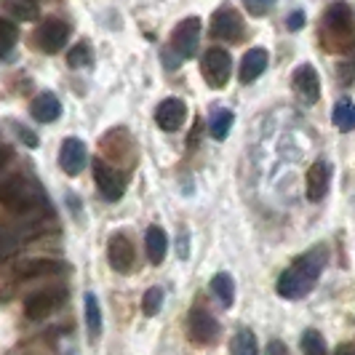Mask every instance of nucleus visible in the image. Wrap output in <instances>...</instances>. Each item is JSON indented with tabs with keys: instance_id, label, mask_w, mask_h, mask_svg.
Wrapping results in <instances>:
<instances>
[{
	"instance_id": "f257e3e1",
	"label": "nucleus",
	"mask_w": 355,
	"mask_h": 355,
	"mask_svg": "<svg viewBox=\"0 0 355 355\" xmlns=\"http://www.w3.org/2000/svg\"><path fill=\"white\" fill-rule=\"evenodd\" d=\"M0 203L8 211L24 216V219H37L40 222L43 216H51L49 198L43 196L37 182H33L30 177H21V174H14V177L0 182Z\"/></svg>"
},
{
	"instance_id": "f03ea898",
	"label": "nucleus",
	"mask_w": 355,
	"mask_h": 355,
	"mask_svg": "<svg viewBox=\"0 0 355 355\" xmlns=\"http://www.w3.org/2000/svg\"><path fill=\"white\" fill-rule=\"evenodd\" d=\"M329 262V251L326 246H315L300 259H294V265L284 270V275L278 278V294L284 300H302L310 294V288L320 278L323 267Z\"/></svg>"
},
{
	"instance_id": "7ed1b4c3",
	"label": "nucleus",
	"mask_w": 355,
	"mask_h": 355,
	"mask_svg": "<svg viewBox=\"0 0 355 355\" xmlns=\"http://www.w3.org/2000/svg\"><path fill=\"white\" fill-rule=\"evenodd\" d=\"M200 72L209 89H225L230 80L232 72V59L225 49H209L200 56Z\"/></svg>"
},
{
	"instance_id": "20e7f679",
	"label": "nucleus",
	"mask_w": 355,
	"mask_h": 355,
	"mask_svg": "<svg viewBox=\"0 0 355 355\" xmlns=\"http://www.w3.org/2000/svg\"><path fill=\"white\" fill-rule=\"evenodd\" d=\"M198 43H200V19L190 17L179 21L174 35H171V53L177 56V62L193 59L198 53Z\"/></svg>"
},
{
	"instance_id": "39448f33",
	"label": "nucleus",
	"mask_w": 355,
	"mask_h": 355,
	"mask_svg": "<svg viewBox=\"0 0 355 355\" xmlns=\"http://www.w3.org/2000/svg\"><path fill=\"white\" fill-rule=\"evenodd\" d=\"M94 179H96V190L105 200H121L125 193V177L110 166L105 158L94 160Z\"/></svg>"
},
{
	"instance_id": "423d86ee",
	"label": "nucleus",
	"mask_w": 355,
	"mask_h": 355,
	"mask_svg": "<svg viewBox=\"0 0 355 355\" xmlns=\"http://www.w3.org/2000/svg\"><path fill=\"white\" fill-rule=\"evenodd\" d=\"M187 331H190V339L196 345H214L219 339V320L214 318L209 310L203 307H193L190 315H187Z\"/></svg>"
},
{
	"instance_id": "0eeeda50",
	"label": "nucleus",
	"mask_w": 355,
	"mask_h": 355,
	"mask_svg": "<svg viewBox=\"0 0 355 355\" xmlns=\"http://www.w3.org/2000/svg\"><path fill=\"white\" fill-rule=\"evenodd\" d=\"M70 40V24L62 19H46L35 33V43L46 53H59V49H64Z\"/></svg>"
},
{
	"instance_id": "6e6552de",
	"label": "nucleus",
	"mask_w": 355,
	"mask_h": 355,
	"mask_svg": "<svg viewBox=\"0 0 355 355\" xmlns=\"http://www.w3.org/2000/svg\"><path fill=\"white\" fill-rule=\"evenodd\" d=\"M64 297H67V294H64L62 288H43V291H35V294H30V297L24 300V313H27V318H33V320L46 318V315H51L53 310L64 302Z\"/></svg>"
},
{
	"instance_id": "1a4fd4ad",
	"label": "nucleus",
	"mask_w": 355,
	"mask_h": 355,
	"mask_svg": "<svg viewBox=\"0 0 355 355\" xmlns=\"http://www.w3.org/2000/svg\"><path fill=\"white\" fill-rule=\"evenodd\" d=\"M211 35L219 37V40H230V43H238L243 37V19L235 8H219L211 19Z\"/></svg>"
},
{
	"instance_id": "9d476101",
	"label": "nucleus",
	"mask_w": 355,
	"mask_h": 355,
	"mask_svg": "<svg viewBox=\"0 0 355 355\" xmlns=\"http://www.w3.org/2000/svg\"><path fill=\"white\" fill-rule=\"evenodd\" d=\"M89 163V153H86V144L80 142L78 137H67L62 142V150H59V166L67 177H78Z\"/></svg>"
},
{
	"instance_id": "9b49d317",
	"label": "nucleus",
	"mask_w": 355,
	"mask_h": 355,
	"mask_svg": "<svg viewBox=\"0 0 355 355\" xmlns=\"http://www.w3.org/2000/svg\"><path fill=\"white\" fill-rule=\"evenodd\" d=\"M184 118H187V105L179 99V96H168V99H163L155 110V123H158L160 131H179L182 123H184Z\"/></svg>"
},
{
	"instance_id": "f8f14e48",
	"label": "nucleus",
	"mask_w": 355,
	"mask_h": 355,
	"mask_svg": "<svg viewBox=\"0 0 355 355\" xmlns=\"http://www.w3.org/2000/svg\"><path fill=\"white\" fill-rule=\"evenodd\" d=\"M331 163L326 158L315 160L310 168H307V200H323L329 196V184H331Z\"/></svg>"
},
{
	"instance_id": "ddd939ff",
	"label": "nucleus",
	"mask_w": 355,
	"mask_h": 355,
	"mask_svg": "<svg viewBox=\"0 0 355 355\" xmlns=\"http://www.w3.org/2000/svg\"><path fill=\"white\" fill-rule=\"evenodd\" d=\"M107 259H110L112 270H118V272H128L134 267L137 254H134V246H131V241L125 238L123 232H115L110 238V243H107Z\"/></svg>"
},
{
	"instance_id": "4468645a",
	"label": "nucleus",
	"mask_w": 355,
	"mask_h": 355,
	"mask_svg": "<svg viewBox=\"0 0 355 355\" xmlns=\"http://www.w3.org/2000/svg\"><path fill=\"white\" fill-rule=\"evenodd\" d=\"M294 89L307 105H315L320 99V78L313 64H302L294 70Z\"/></svg>"
},
{
	"instance_id": "2eb2a0df",
	"label": "nucleus",
	"mask_w": 355,
	"mask_h": 355,
	"mask_svg": "<svg viewBox=\"0 0 355 355\" xmlns=\"http://www.w3.org/2000/svg\"><path fill=\"white\" fill-rule=\"evenodd\" d=\"M323 24H326V30L334 33V35H350V30H353V8H350L347 3H334V6H329L326 17H323Z\"/></svg>"
},
{
	"instance_id": "dca6fc26",
	"label": "nucleus",
	"mask_w": 355,
	"mask_h": 355,
	"mask_svg": "<svg viewBox=\"0 0 355 355\" xmlns=\"http://www.w3.org/2000/svg\"><path fill=\"white\" fill-rule=\"evenodd\" d=\"M30 112H33V118L40 121V123H53L62 115V102L53 96L51 91H43V94H37L35 99H33Z\"/></svg>"
},
{
	"instance_id": "f3484780",
	"label": "nucleus",
	"mask_w": 355,
	"mask_h": 355,
	"mask_svg": "<svg viewBox=\"0 0 355 355\" xmlns=\"http://www.w3.org/2000/svg\"><path fill=\"white\" fill-rule=\"evenodd\" d=\"M265 70H267V51L265 49H251V51H246L243 62H241V83L257 80Z\"/></svg>"
},
{
	"instance_id": "a211bd4d",
	"label": "nucleus",
	"mask_w": 355,
	"mask_h": 355,
	"mask_svg": "<svg viewBox=\"0 0 355 355\" xmlns=\"http://www.w3.org/2000/svg\"><path fill=\"white\" fill-rule=\"evenodd\" d=\"M144 249H147V259L153 262V265H160L163 259H166V251H168V238H166V232L160 230L158 225H153L147 235H144Z\"/></svg>"
},
{
	"instance_id": "6ab92c4d",
	"label": "nucleus",
	"mask_w": 355,
	"mask_h": 355,
	"mask_svg": "<svg viewBox=\"0 0 355 355\" xmlns=\"http://www.w3.org/2000/svg\"><path fill=\"white\" fill-rule=\"evenodd\" d=\"M64 265L56 259H30L19 265V275L21 278H37V275H51V272H62Z\"/></svg>"
},
{
	"instance_id": "aec40b11",
	"label": "nucleus",
	"mask_w": 355,
	"mask_h": 355,
	"mask_svg": "<svg viewBox=\"0 0 355 355\" xmlns=\"http://www.w3.org/2000/svg\"><path fill=\"white\" fill-rule=\"evenodd\" d=\"M331 121H334V125H337L342 134H350L355 125V110H353V99H339L337 105H334V110H331Z\"/></svg>"
},
{
	"instance_id": "412c9836",
	"label": "nucleus",
	"mask_w": 355,
	"mask_h": 355,
	"mask_svg": "<svg viewBox=\"0 0 355 355\" xmlns=\"http://www.w3.org/2000/svg\"><path fill=\"white\" fill-rule=\"evenodd\" d=\"M211 291H214V297L225 304V307H230V304L235 302V281H232L227 272H216V275H214Z\"/></svg>"
},
{
	"instance_id": "4be33fe9",
	"label": "nucleus",
	"mask_w": 355,
	"mask_h": 355,
	"mask_svg": "<svg viewBox=\"0 0 355 355\" xmlns=\"http://www.w3.org/2000/svg\"><path fill=\"white\" fill-rule=\"evenodd\" d=\"M0 6L19 21H33L37 19V3L35 0H0Z\"/></svg>"
},
{
	"instance_id": "5701e85b",
	"label": "nucleus",
	"mask_w": 355,
	"mask_h": 355,
	"mask_svg": "<svg viewBox=\"0 0 355 355\" xmlns=\"http://www.w3.org/2000/svg\"><path fill=\"white\" fill-rule=\"evenodd\" d=\"M86 329H89L91 339H99L102 334V310L94 294H86Z\"/></svg>"
},
{
	"instance_id": "b1692460",
	"label": "nucleus",
	"mask_w": 355,
	"mask_h": 355,
	"mask_svg": "<svg viewBox=\"0 0 355 355\" xmlns=\"http://www.w3.org/2000/svg\"><path fill=\"white\" fill-rule=\"evenodd\" d=\"M230 350H232V355H259L254 331H251V329H241V331L232 337Z\"/></svg>"
},
{
	"instance_id": "393cba45",
	"label": "nucleus",
	"mask_w": 355,
	"mask_h": 355,
	"mask_svg": "<svg viewBox=\"0 0 355 355\" xmlns=\"http://www.w3.org/2000/svg\"><path fill=\"white\" fill-rule=\"evenodd\" d=\"M232 121H235V115H232L230 110H216L211 115V121H209V131H211L214 139H225L230 134Z\"/></svg>"
},
{
	"instance_id": "a878e982",
	"label": "nucleus",
	"mask_w": 355,
	"mask_h": 355,
	"mask_svg": "<svg viewBox=\"0 0 355 355\" xmlns=\"http://www.w3.org/2000/svg\"><path fill=\"white\" fill-rule=\"evenodd\" d=\"M17 24L11 19H0V59H6L17 46Z\"/></svg>"
},
{
	"instance_id": "bb28decb",
	"label": "nucleus",
	"mask_w": 355,
	"mask_h": 355,
	"mask_svg": "<svg viewBox=\"0 0 355 355\" xmlns=\"http://www.w3.org/2000/svg\"><path fill=\"white\" fill-rule=\"evenodd\" d=\"M19 243H21V235L19 232L8 230V227H0V262L8 259V257H14L19 251Z\"/></svg>"
},
{
	"instance_id": "cd10ccee",
	"label": "nucleus",
	"mask_w": 355,
	"mask_h": 355,
	"mask_svg": "<svg viewBox=\"0 0 355 355\" xmlns=\"http://www.w3.org/2000/svg\"><path fill=\"white\" fill-rule=\"evenodd\" d=\"M302 353L304 355H326V339L320 337V331L307 329L302 337Z\"/></svg>"
},
{
	"instance_id": "c85d7f7f",
	"label": "nucleus",
	"mask_w": 355,
	"mask_h": 355,
	"mask_svg": "<svg viewBox=\"0 0 355 355\" xmlns=\"http://www.w3.org/2000/svg\"><path fill=\"white\" fill-rule=\"evenodd\" d=\"M67 64H70L72 70L89 67L91 64V46L89 43H78L75 49H70V53H67Z\"/></svg>"
},
{
	"instance_id": "c756f323",
	"label": "nucleus",
	"mask_w": 355,
	"mask_h": 355,
	"mask_svg": "<svg viewBox=\"0 0 355 355\" xmlns=\"http://www.w3.org/2000/svg\"><path fill=\"white\" fill-rule=\"evenodd\" d=\"M160 304H163V288L160 286H153V288H147L142 297V313L144 315H155L160 310Z\"/></svg>"
},
{
	"instance_id": "7c9ffc66",
	"label": "nucleus",
	"mask_w": 355,
	"mask_h": 355,
	"mask_svg": "<svg viewBox=\"0 0 355 355\" xmlns=\"http://www.w3.org/2000/svg\"><path fill=\"white\" fill-rule=\"evenodd\" d=\"M243 6H246L251 17H265L267 11L275 6V0H243Z\"/></svg>"
},
{
	"instance_id": "2f4dec72",
	"label": "nucleus",
	"mask_w": 355,
	"mask_h": 355,
	"mask_svg": "<svg viewBox=\"0 0 355 355\" xmlns=\"http://www.w3.org/2000/svg\"><path fill=\"white\" fill-rule=\"evenodd\" d=\"M286 27H288V30H302V27H304V14H302V11H294L291 17L286 19Z\"/></svg>"
},
{
	"instance_id": "473e14b6",
	"label": "nucleus",
	"mask_w": 355,
	"mask_h": 355,
	"mask_svg": "<svg viewBox=\"0 0 355 355\" xmlns=\"http://www.w3.org/2000/svg\"><path fill=\"white\" fill-rule=\"evenodd\" d=\"M267 355H288V350H286V345L281 339H272V342L267 345Z\"/></svg>"
},
{
	"instance_id": "72a5a7b5",
	"label": "nucleus",
	"mask_w": 355,
	"mask_h": 355,
	"mask_svg": "<svg viewBox=\"0 0 355 355\" xmlns=\"http://www.w3.org/2000/svg\"><path fill=\"white\" fill-rule=\"evenodd\" d=\"M8 158H11V150H8V147H3V144H0V168H3V166H6V163H8Z\"/></svg>"
},
{
	"instance_id": "f704fd0d",
	"label": "nucleus",
	"mask_w": 355,
	"mask_h": 355,
	"mask_svg": "<svg viewBox=\"0 0 355 355\" xmlns=\"http://www.w3.org/2000/svg\"><path fill=\"white\" fill-rule=\"evenodd\" d=\"M334 355H353V345L350 342H345V345H339L337 347V353Z\"/></svg>"
}]
</instances>
